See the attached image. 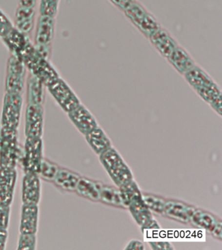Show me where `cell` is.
Returning <instances> with one entry per match:
<instances>
[{"mask_svg":"<svg viewBox=\"0 0 222 250\" xmlns=\"http://www.w3.org/2000/svg\"><path fill=\"white\" fill-rule=\"evenodd\" d=\"M161 27V24L155 19V18L150 15L149 13H147L137 28L139 29L140 32L145 35V37L149 39L155 31H157Z\"/></svg>","mask_w":222,"mask_h":250,"instance_id":"obj_22","label":"cell"},{"mask_svg":"<svg viewBox=\"0 0 222 250\" xmlns=\"http://www.w3.org/2000/svg\"><path fill=\"white\" fill-rule=\"evenodd\" d=\"M8 236L9 233L7 229H0V250H5Z\"/></svg>","mask_w":222,"mask_h":250,"instance_id":"obj_30","label":"cell"},{"mask_svg":"<svg viewBox=\"0 0 222 250\" xmlns=\"http://www.w3.org/2000/svg\"><path fill=\"white\" fill-rule=\"evenodd\" d=\"M0 142H1V137H0Z\"/></svg>","mask_w":222,"mask_h":250,"instance_id":"obj_35","label":"cell"},{"mask_svg":"<svg viewBox=\"0 0 222 250\" xmlns=\"http://www.w3.org/2000/svg\"><path fill=\"white\" fill-rule=\"evenodd\" d=\"M43 133V109L41 104H28L26 113V138H40Z\"/></svg>","mask_w":222,"mask_h":250,"instance_id":"obj_5","label":"cell"},{"mask_svg":"<svg viewBox=\"0 0 222 250\" xmlns=\"http://www.w3.org/2000/svg\"><path fill=\"white\" fill-rule=\"evenodd\" d=\"M112 1L124 11L134 3V0H112Z\"/></svg>","mask_w":222,"mask_h":250,"instance_id":"obj_33","label":"cell"},{"mask_svg":"<svg viewBox=\"0 0 222 250\" xmlns=\"http://www.w3.org/2000/svg\"><path fill=\"white\" fill-rule=\"evenodd\" d=\"M0 137V167L16 169L22 160L23 153L19 142L17 129L2 127Z\"/></svg>","mask_w":222,"mask_h":250,"instance_id":"obj_1","label":"cell"},{"mask_svg":"<svg viewBox=\"0 0 222 250\" xmlns=\"http://www.w3.org/2000/svg\"><path fill=\"white\" fill-rule=\"evenodd\" d=\"M125 250H144L145 246L141 241L137 240H132L131 241L128 242L126 245Z\"/></svg>","mask_w":222,"mask_h":250,"instance_id":"obj_31","label":"cell"},{"mask_svg":"<svg viewBox=\"0 0 222 250\" xmlns=\"http://www.w3.org/2000/svg\"><path fill=\"white\" fill-rule=\"evenodd\" d=\"M85 138L92 149L99 155L112 146L110 139L99 126L85 135Z\"/></svg>","mask_w":222,"mask_h":250,"instance_id":"obj_15","label":"cell"},{"mask_svg":"<svg viewBox=\"0 0 222 250\" xmlns=\"http://www.w3.org/2000/svg\"><path fill=\"white\" fill-rule=\"evenodd\" d=\"M37 243H38V238H37L36 234L20 233L17 250H36Z\"/></svg>","mask_w":222,"mask_h":250,"instance_id":"obj_25","label":"cell"},{"mask_svg":"<svg viewBox=\"0 0 222 250\" xmlns=\"http://www.w3.org/2000/svg\"><path fill=\"white\" fill-rule=\"evenodd\" d=\"M50 18L46 16V19L42 20L41 25H40L38 31V38L41 43L47 42L49 41L52 35V26L50 22Z\"/></svg>","mask_w":222,"mask_h":250,"instance_id":"obj_26","label":"cell"},{"mask_svg":"<svg viewBox=\"0 0 222 250\" xmlns=\"http://www.w3.org/2000/svg\"><path fill=\"white\" fill-rule=\"evenodd\" d=\"M222 96L221 97H218L215 101L212 102L210 105H211L212 108L214 109L219 114L222 115Z\"/></svg>","mask_w":222,"mask_h":250,"instance_id":"obj_34","label":"cell"},{"mask_svg":"<svg viewBox=\"0 0 222 250\" xmlns=\"http://www.w3.org/2000/svg\"><path fill=\"white\" fill-rule=\"evenodd\" d=\"M59 167L58 164L44 157L40 165V172H39V177L44 181L52 183Z\"/></svg>","mask_w":222,"mask_h":250,"instance_id":"obj_21","label":"cell"},{"mask_svg":"<svg viewBox=\"0 0 222 250\" xmlns=\"http://www.w3.org/2000/svg\"><path fill=\"white\" fill-rule=\"evenodd\" d=\"M68 114L73 124L84 136L98 126L96 119L83 105H79Z\"/></svg>","mask_w":222,"mask_h":250,"instance_id":"obj_8","label":"cell"},{"mask_svg":"<svg viewBox=\"0 0 222 250\" xmlns=\"http://www.w3.org/2000/svg\"><path fill=\"white\" fill-rule=\"evenodd\" d=\"M40 208L38 205L23 204L21 209L20 233L36 234L38 230Z\"/></svg>","mask_w":222,"mask_h":250,"instance_id":"obj_9","label":"cell"},{"mask_svg":"<svg viewBox=\"0 0 222 250\" xmlns=\"http://www.w3.org/2000/svg\"><path fill=\"white\" fill-rule=\"evenodd\" d=\"M221 221H218L216 222L215 226H214L213 229H212L211 234L214 236V237L218 238L220 240H222V226Z\"/></svg>","mask_w":222,"mask_h":250,"instance_id":"obj_32","label":"cell"},{"mask_svg":"<svg viewBox=\"0 0 222 250\" xmlns=\"http://www.w3.org/2000/svg\"><path fill=\"white\" fill-rule=\"evenodd\" d=\"M44 146L42 138H26L22 153V166L24 173L38 175L43 160Z\"/></svg>","mask_w":222,"mask_h":250,"instance_id":"obj_3","label":"cell"},{"mask_svg":"<svg viewBox=\"0 0 222 250\" xmlns=\"http://www.w3.org/2000/svg\"><path fill=\"white\" fill-rule=\"evenodd\" d=\"M150 245L153 250H173L174 248L171 245V244L167 242H151Z\"/></svg>","mask_w":222,"mask_h":250,"instance_id":"obj_29","label":"cell"},{"mask_svg":"<svg viewBox=\"0 0 222 250\" xmlns=\"http://www.w3.org/2000/svg\"><path fill=\"white\" fill-rule=\"evenodd\" d=\"M22 99L17 93H10L5 97L1 125L2 127L17 129L20 123Z\"/></svg>","mask_w":222,"mask_h":250,"instance_id":"obj_4","label":"cell"},{"mask_svg":"<svg viewBox=\"0 0 222 250\" xmlns=\"http://www.w3.org/2000/svg\"><path fill=\"white\" fill-rule=\"evenodd\" d=\"M11 216V205L0 204V229L8 228Z\"/></svg>","mask_w":222,"mask_h":250,"instance_id":"obj_27","label":"cell"},{"mask_svg":"<svg viewBox=\"0 0 222 250\" xmlns=\"http://www.w3.org/2000/svg\"><path fill=\"white\" fill-rule=\"evenodd\" d=\"M128 207L134 220L141 227L153 218L151 211L143 202L141 193L136 195Z\"/></svg>","mask_w":222,"mask_h":250,"instance_id":"obj_18","label":"cell"},{"mask_svg":"<svg viewBox=\"0 0 222 250\" xmlns=\"http://www.w3.org/2000/svg\"><path fill=\"white\" fill-rule=\"evenodd\" d=\"M52 95L63 110L69 113L81 104L77 96L64 83H61V89H51Z\"/></svg>","mask_w":222,"mask_h":250,"instance_id":"obj_14","label":"cell"},{"mask_svg":"<svg viewBox=\"0 0 222 250\" xmlns=\"http://www.w3.org/2000/svg\"><path fill=\"white\" fill-rule=\"evenodd\" d=\"M190 222L196 228L211 231L218 220L210 213L201 210H195Z\"/></svg>","mask_w":222,"mask_h":250,"instance_id":"obj_19","label":"cell"},{"mask_svg":"<svg viewBox=\"0 0 222 250\" xmlns=\"http://www.w3.org/2000/svg\"><path fill=\"white\" fill-rule=\"evenodd\" d=\"M102 186L85 177L80 178L76 188L75 192L80 196L89 200L100 201L101 189Z\"/></svg>","mask_w":222,"mask_h":250,"instance_id":"obj_16","label":"cell"},{"mask_svg":"<svg viewBox=\"0 0 222 250\" xmlns=\"http://www.w3.org/2000/svg\"><path fill=\"white\" fill-rule=\"evenodd\" d=\"M195 210L194 207L179 201H165L162 214L173 220L187 224L190 222Z\"/></svg>","mask_w":222,"mask_h":250,"instance_id":"obj_11","label":"cell"},{"mask_svg":"<svg viewBox=\"0 0 222 250\" xmlns=\"http://www.w3.org/2000/svg\"><path fill=\"white\" fill-rule=\"evenodd\" d=\"M81 177L76 172L60 166L52 183L61 190L73 192Z\"/></svg>","mask_w":222,"mask_h":250,"instance_id":"obj_13","label":"cell"},{"mask_svg":"<svg viewBox=\"0 0 222 250\" xmlns=\"http://www.w3.org/2000/svg\"><path fill=\"white\" fill-rule=\"evenodd\" d=\"M154 47L163 57L167 58L179 46L175 39L166 29L161 27L149 38Z\"/></svg>","mask_w":222,"mask_h":250,"instance_id":"obj_10","label":"cell"},{"mask_svg":"<svg viewBox=\"0 0 222 250\" xmlns=\"http://www.w3.org/2000/svg\"><path fill=\"white\" fill-rule=\"evenodd\" d=\"M41 197V182L38 175L25 173L22 182L23 204L39 205Z\"/></svg>","mask_w":222,"mask_h":250,"instance_id":"obj_6","label":"cell"},{"mask_svg":"<svg viewBox=\"0 0 222 250\" xmlns=\"http://www.w3.org/2000/svg\"><path fill=\"white\" fill-rule=\"evenodd\" d=\"M161 229L160 228L159 224L157 221L155 220V219L152 218L151 220H149V222L144 225V226H141V229L143 232H146V233H148L149 231L151 232H157Z\"/></svg>","mask_w":222,"mask_h":250,"instance_id":"obj_28","label":"cell"},{"mask_svg":"<svg viewBox=\"0 0 222 250\" xmlns=\"http://www.w3.org/2000/svg\"><path fill=\"white\" fill-rule=\"evenodd\" d=\"M187 82L196 92L213 85L215 82L202 68L196 65L184 74Z\"/></svg>","mask_w":222,"mask_h":250,"instance_id":"obj_17","label":"cell"},{"mask_svg":"<svg viewBox=\"0 0 222 250\" xmlns=\"http://www.w3.org/2000/svg\"><path fill=\"white\" fill-rule=\"evenodd\" d=\"M167 60L175 69L183 76L196 65L190 54L180 46L171 52Z\"/></svg>","mask_w":222,"mask_h":250,"instance_id":"obj_12","label":"cell"},{"mask_svg":"<svg viewBox=\"0 0 222 250\" xmlns=\"http://www.w3.org/2000/svg\"><path fill=\"white\" fill-rule=\"evenodd\" d=\"M142 199L150 210L162 214L165 203L163 199L151 195H142Z\"/></svg>","mask_w":222,"mask_h":250,"instance_id":"obj_24","label":"cell"},{"mask_svg":"<svg viewBox=\"0 0 222 250\" xmlns=\"http://www.w3.org/2000/svg\"><path fill=\"white\" fill-rule=\"evenodd\" d=\"M17 181L16 169L0 167V204H12Z\"/></svg>","mask_w":222,"mask_h":250,"instance_id":"obj_7","label":"cell"},{"mask_svg":"<svg viewBox=\"0 0 222 250\" xmlns=\"http://www.w3.org/2000/svg\"><path fill=\"white\" fill-rule=\"evenodd\" d=\"M100 200L106 204L124 207L120 189L108 187H102Z\"/></svg>","mask_w":222,"mask_h":250,"instance_id":"obj_20","label":"cell"},{"mask_svg":"<svg viewBox=\"0 0 222 250\" xmlns=\"http://www.w3.org/2000/svg\"><path fill=\"white\" fill-rule=\"evenodd\" d=\"M120 192L121 194L122 202H123L124 207H128L130 205L132 199L136 196V195L141 194L139 187H138L136 182L132 181L130 183L126 184V185L122 186L120 187Z\"/></svg>","mask_w":222,"mask_h":250,"instance_id":"obj_23","label":"cell"},{"mask_svg":"<svg viewBox=\"0 0 222 250\" xmlns=\"http://www.w3.org/2000/svg\"><path fill=\"white\" fill-rule=\"evenodd\" d=\"M100 160L111 179L118 187H121L133 181L131 170L112 146L100 154Z\"/></svg>","mask_w":222,"mask_h":250,"instance_id":"obj_2","label":"cell"}]
</instances>
